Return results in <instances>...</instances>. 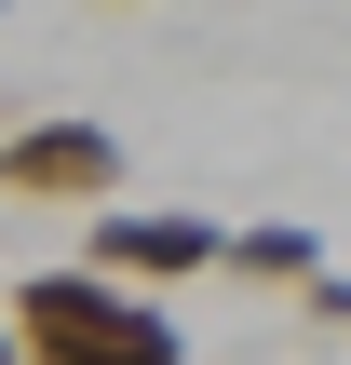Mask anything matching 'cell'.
I'll return each mask as SVG.
<instances>
[{
  "label": "cell",
  "instance_id": "7",
  "mask_svg": "<svg viewBox=\"0 0 351 365\" xmlns=\"http://www.w3.org/2000/svg\"><path fill=\"white\" fill-rule=\"evenodd\" d=\"M0 365H14V325H0Z\"/></svg>",
  "mask_w": 351,
  "mask_h": 365
},
{
  "label": "cell",
  "instance_id": "4",
  "mask_svg": "<svg viewBox=\"0 0 351 365\" xmlns=\"http://www.w3.org/2000/svg\"><path fill=\"white\" fill-rule=\"evenodd\" d=\"M216 271H243V284H311V271H325V230H311V217H257V230H216Z\"/></svg>",
  "mask_w": 351,
  "mask_h": 365
},
{
  "label": "cell",
  "instance_id": "6",
  "mask_svg": "<svg viewBox=\"0 0 351 365\" xmlns=\"http://www.w3.org/2000/svg\"><path fill=\"white\" fill-rule=\"evenodd\" d=\"M108 14H149V0H108Z\"/></svg>",
  "mask_w": 351,
  "mask_h": 365
},
{
  "label": "cell",
  "instance_id": "1",
  "mask_svg": "<svg viewBox=\"0 0 351 365\" xmlns=\"http://www.w3.org/2000/svg\"><path fill=\"white\" fill-rule=\"evenodd\" d=\"M14 312V365H189L176 339V312L149 298V284H108V271H27V284H0Z\"/></svg>",
  "mask_w": 351,
  "mask_h": 365
},
{
  "label": "cell",
  "instance_id": "3",
  "mask_svg": "<svg viewBox=\"0 0 351 365\" xmlns=\"http://www.w3.org/2000/svg\"><path fill=\"white\" fill-rule=\"evenodd\" d=\"M122 190V135L108 122H14L0 135V203H108Z\"/></svg>",
  "mask_w": 351,
  "mask_h": 365
},
{
  "label": "cell",
  "instance_id": "5",
  "mask_svg": "<svg viewBox=\"0 0 351 365\" xmlns=\"http://www.w3.org/2000/svg\"><path fill=\"white\" fill-rule=\"evenodd\" d=\"M298 312H311V325H351V271H311V284H298Z\"/></svg>",
  "mask_w": 351,
  "mask_h": 365
},
{
  "label": "cell",
  "instance_id": "2",
  "mask_svg": "<svg viewBox=\"0 0 351 365\" xmlns=\"http://www.w3.org/2000/svg\"><path fill=\"white\" fill-rule=\"evenodd\" d=\"M81 271H108V284H149V298H176L189 271H216V217H162V203H95V230H81Z\"/></svg>",
  "mask_w": 351,
  "mask_h": 365
}]
</instances>
